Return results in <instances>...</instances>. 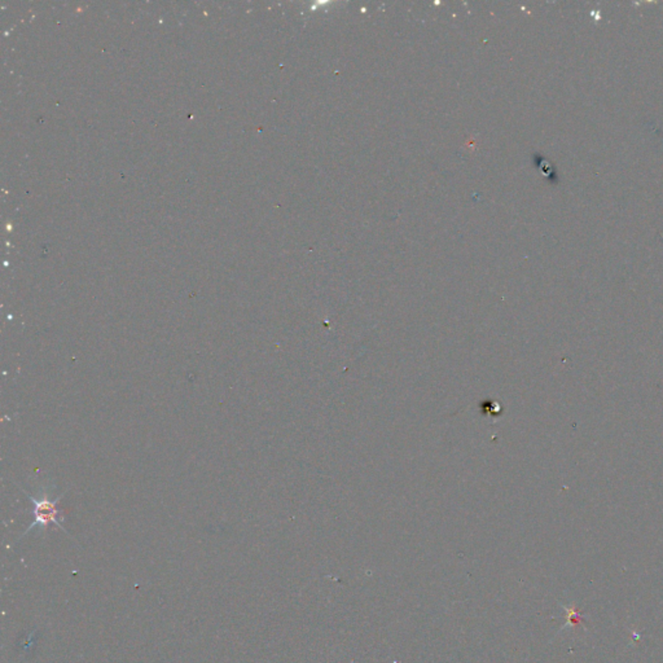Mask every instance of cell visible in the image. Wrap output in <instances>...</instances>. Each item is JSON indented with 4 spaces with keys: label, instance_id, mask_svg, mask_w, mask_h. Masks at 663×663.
Listing matches in <instances>:
<instances>
[{
    "label": "cell",
    "instance_id": "1",
    "mask_svg": "<svg viewBox=\"0 0 663 663\" xmlns=\"http://www.w3.org/2000/svg\"><path fill=\"white\" fill-rule=\"evenodd\" d=\"M20 489L25 492V495L30 499V501L34 504V522L29 526V529L23 533L21 538H23L25 535L30 533L32 530H34L35 527H41L43 530H47V527L50 525H56L60 530H63L64 533L67 534L65 530V527L63 526L61 521H64V518L61 517L63 516V512L60 511L57 508V504L59 501H61V498L64 495H59L54 501L50 499L48 496V492L47 491H42L39 498H35V496H32L28 491L20 487Z\"/></svg>",
    "mask_w": 663,
    "mask_h": 663
}]
</instances>
